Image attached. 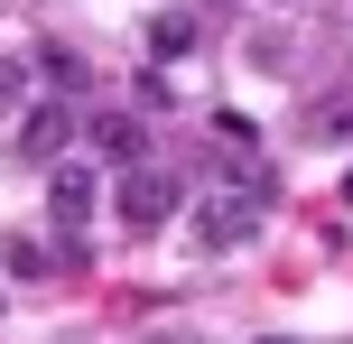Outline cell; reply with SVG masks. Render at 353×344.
Segmentation results:
<instances>
[{
	"instance_id": "6da1fadb",
	"label": "cell",
	"mask_w": 353,
	"mask_h": 344,
	"mask_svg": "<svg viewBox=\"0 0 353 344\" xmlns=\"http://www.w3.org/2000/svg\"><path fill=\"white\" fill-rule=\"evenodd\" d=\"M112 214H121L130 242H140V233H159V223L186 214V186H176L168 168H121V177H112Z\"/></svg>"
},
{
	"instance_id": "7a4b0ae2",
	"label": "cell",
	"mask_w": 353,
	"mask_h": 344,
	"mask_svg": "<svg viewBox=\"0 0 353 344\" xmlns=\"http://www.w3.org/2000/svg\"><path fill=\"white\" fill-rule=\"evenodd\" d=\"M261 233V186H223L195 205V252H242Z\"/></svg>"
},
{
	"instance_id": "3957f363",
	"label": "cell",
	"mask_w": 353,
	"mask_h": 344,
	"mask_svg": "<svg viewBox=\"0 0 353 344\" xmlns=\"http://www.w3.org/2000/svg\"><path fill=\"white\" fill-rule=\"evenodd\" d=\"M93 205H103V177H93V159H74V149H65V159L47 168V214H56V233H74Z\"/></svg>"
},
{
	"instance_id": "277c9868",
	"label": "cell",
	"mask_w": 353,
	"mask_h": 344,
	"mask_svg": "<svg viewBox=\"0 0 353 344\" xmlns=\"http://www.w3.org/2000/svg\"><path fill=\"white\" fill-rule=\"evenodd\" d=\"M19 149H28L37 168H56V159L74 149V112H65V103H28V112H19Z\"/></svg>"
},
{
	"instance_id": "5b68a950",
	"label": "cell",
	"mask_w": 353,
	"mask_h": 344,
	"mask_svg": "<svg viewBox=\"0 0 353 344\" xmlns=\"http://www.w3.org/2000/svg\"><path fill=\"white\" fill-rule=\"evenodd\" d=\"M93 149H103V159H121V168H140L149 121H140V112H93Z\"/></svg>"
},
{
	"instance_id": "8992f818",
	"label": "cell",
	"mask_w": 353,
	"mask_h": 344,
	"mask_svg": "<svg viewBox=\"0 0 353 344\" xmlns=\"http://www.w3.org/2000/svg\"><path fill=\"white\" fill-rule=\"evenodd\" d=\"M19 112H28V65L0 56V121H19Z\"/></svg>"
},
{
	"instance_id": "52a82bcc",
	"label": "cell",
	"mask_w": 353,
	"mask_h": 344,
	"mask_svg": "<svg viewBox=\"0 0 353 344\" xmlns=\"http://www.w3.org/2000/svg\"><path fill=\"white\" fill-rule=\"evenodd\" d=\"M149 47H159V56H186V47H195V19H186V10H168L159 28H149Z\"/></svg>"
},
{
	"instance_id": "ba28073f",
	"label": "cell",
	"mask_w": 353,
	"mask_h": 344,
	"mask_svg": "<svg viewBox=\"0 0 353 344\" xmlns=\"http://www.w3.org/2000/svg\"><path fill=\"white\" fill-rule=\"evenodd\" d=\"M307 130H316V140H353V103H325Z\"/></svg>"
},
{
	"instance_id": "9c48e42d",
	"label": "cell",
	"mask_w": 353,
	"mask_h": 344,
	"mask_svg": "<svg viewBox=\"0 0 353 344\" xmlns=\"http://www.w3.org/2000/svg\"><path fill=\"white\" fill-rule=\"evenodd\" d=\"M214 140H223V149H251V112H214Z\"/></svg>"
},
{
	"instance_id": "30bf717a",
	"label": "cell",
	"mask_w": 353,
	"mask_h": 344,
	"mask_svg": "<svg viewBox=\"0 0 353 344\" xmlns=\"http://www.w3.org/2000/svg\"><path fill=\"white\" fill-rule=\"evenodd\" d=\"M149 344H195V335H149Z\"/></svg>"
},
{
	"instance_id": "8fae6325",
	"label": "cell",
	"mask_w": 353,
	"mask_h": 344,
	"mask_svg": "<svg viewBox=\"0 0 353 344\" xmlns=\"http://www.w3.org/2000/svg\"><path fill=\"white\" fill-rule=\"evenodd\" d=\"M344 205H353V168H344Z\"/></svg>"
}]
</instances>
